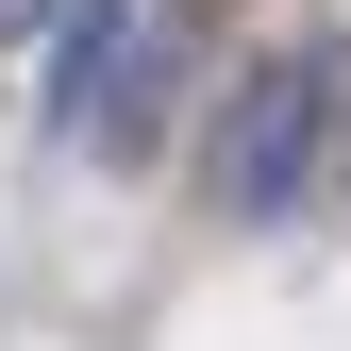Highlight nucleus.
Listing matches in <instances>:
<instances>
[{"label": "nucleus", "mask_w": 351, "mask_h": 351, "mask_svg": "<svg viewBox=\"0 0 351 351\" xmlns=\"http://www.w3.org/2000/svg\"><path fill=\"white\" fill-rule=\"evenodd\" d=\"M335 167H351V34H268L201 117V201L234 234H285L335 201Z\"/></svg>", "instance_id": "1"}, {"label": "nucleus", "mask_w": 351, "mask_h": 351, "mask_svg": "<svg viewBox=\"0 0 351 351\" xmlns=\"http://www.w3.org/2000/svg\"><path fill=\"white\" fill-rule=\"evenodd\" d=\"M34 134L67 167H151L184 101V0H34Z\"/></svg>", "instance_id": "2"}, {"label": "nucleus", "mask_w": 351, "mask_h": 351, "mask_svg": "<svg viewBox=\"0 0 351 351\" xmlns=\"http://www.w3.org/2000/svg\"><path fill=\"white\" fill-rule=\"evenodd\" d=\"M17 17H34V0H0V34H17Z\"/></svg>", "instance_id": "3"}]
</instances>
